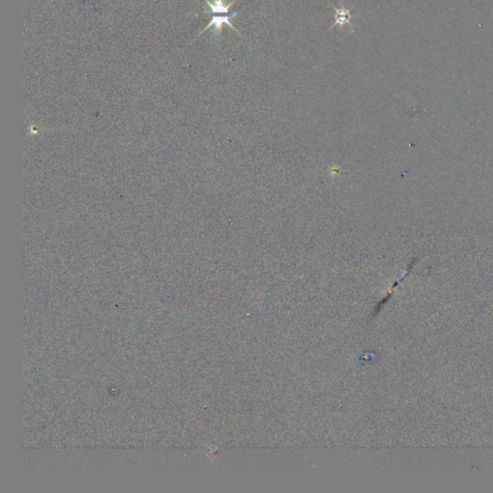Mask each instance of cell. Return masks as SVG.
I'll return each mask as SVG.
<instances>
[{"instance_id":"1","label":"cell","mask_w":493,"mask_h":493,"mask_svg":"<svg viewBox=\"0 0 493 493\" xmlns=\"http://www.w3.org/2000/svg\"><path fill=\"white\" fill-rule=\"evenodd\" d=\"M237 15H238V13H231V14H229V15H227V16H212V19H211L210 23H208V25H207V26H206V27L202 30V32L200 33V35L202 34L203 32H205V31H206L208 28H210L211 26H214V34H215V35H217V34H219V33L221 32V30H222V28L224 27V25H227V26L231 27V28H232V29H233V30H234L237 34H239L238 30H237V29H236V28L232 25V23L230 22V20H231L232 18L237 17ZM200 35H199V36H200ZM199 36H198V37H199Z\"/></svg>"},{"instance_id":"2","label":"cell","mask_w":493,"mask_h":493,"mask_svg":"<svg viewBox=\"0 0 493 493\" xmlns=\"http://www.w3.org/2000/svg\"><path fill=\"white\" fill-rule=\"evenodd\" d=\"M335 9V12H336V22L334 23V25L331 27L334 28L336 26H344L345 24H349L351 27H352V23H351V14H350V11L348 9L345 8L344 5H341V7L338 9V8H336L334 7Z\"/></svg>"},{"instance_id":"3","label":"cell","mask_w":493,"mask_h":493,"mask_svg":"<svg viewBox=\"0 0 493 493\" xmlns=\"http://www.w3.org/2000/svg\"><path fill=\"white\" fill-rule=\"evenodd\" d=\"M207 5L210 7V12H205L208 14H227L229 12L230 7L236 2V0H233L227 5H224L223 0H214V3H211L208 0H205Z\"/></svg>"}]
</instances>
